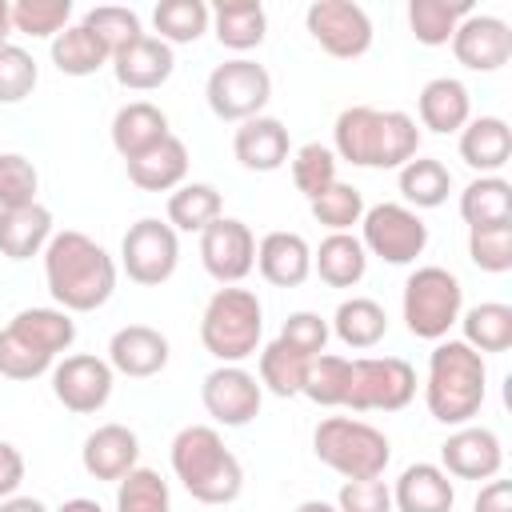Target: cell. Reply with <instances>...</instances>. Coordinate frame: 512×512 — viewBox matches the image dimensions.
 <instances>
[{"label": "cell", "mask_w": 512, "mask_h": 512, "mask_svg": "<svg viewBox=\"0 0 512 512\" xmlns=\"http://www.w3.org/2000/svg\"><path fill=\"white\" fill-rule=\"evenodd\" d=\"M44 280L56 300V308L72 312H96L116 292V260L84 232L64 228L52 232L44 248Z\"/></svg>", "instance_id": "obj_1"}, {"label": "cell", "mask_w": 512, "mask_h": 512, "mask_svg": "<svg viewBox=\"0 0 512 512\" xmlns=\"http://www.w3.org/2000/svg\"><path fill=\"white\" fill-rule=\"evenodd\" d=\"M332 152L356 168H404L420 152V128L400 108L352 104L332 124Z\"/></svg>", "instance_id": "obj_2"}, {"label": "cell", "mask_w": 512, "mask_h": 512, "mask_svg": "<svg viewBox=\"0 0 512 512\" xmlns=\"http://www.w3.org/2000/svg\"><path fill=\"white\" fill-rule=\"evenodd\" d=\"M484 388H488L484 356L464 340H436L428 356V380H424V404L432 420L448 428L472 424V416L484 404Z\"/></svg>", "instance_id": "obj_3"}, {"label": "cell", "mask_w": 512, "mask_h": 512, "mask_svg": "<svg viewBox=\"0 0 512 512\" xmlns=\"http://www.w3.org/2000/svg\"><path fill=\"white\" fill-rule=\"evenodd\" d=\"M172 472L200 504H232L244 488V468L212 424H188L172 436Z\"/></svg>", "instance_id": "obj_4"}, {"label": "cell", "mask_w": 512, "mask_h": 512, "mask_svg": "<svg viewBox=\"0 0 512 512\" xmlns=\"http://www.w3.org/2000/svg\"><path fill=\"white\" fill-rule=\"evenodd\" d=\"M76 340V320L64 308H20L0 328V376L36 380L56 368V356Z\"/></svg>", "instance_id": "obj_5"}, {"label": "cell", "mask_w": 512, "mask_h": 512, "mask_svg": "<svg viewBox=\"0 0 512 512\" xmlns=\"http://www.w3.org/2000/svg\"><path fill=\"white\" fill-rule=\"evenodd\" d=\"M264 336V304L252 288L224 284L212 292L200 316V344L208 356L220 364H244L248 356L260 352Z\"/></svg>", "instance_id": "obj_6"}, {"label": "cell", "mask_w": 512, "mask_h": 512, "mask_svg": "<svg viewBox=\"0 0 512 512\" xmlns=\"http://www.w3.org/2000/svg\"><path fill=\"white\" fill-rule=\"evenodd\" d=\"M312 452L324 468L340 472L344 480H368V476H384L388 460H392V444L380 428H372L368 420L356 416H328L316 424L312 432Z\"/></svg>", "instance_id": "obj_7"}, {"label": "cell", "mask_w": 512, "mask_h": 512, "mask_svg": "<svg viewBox=\"0 0 512 512\" xmlns=\"http://www.w3.org/2000/svg\"><path fill=\"white\" fill-rule=\"evenodd\" d=\"M400 312L416 340H444L464 312V288L448 268L424 264L404 280Z\"/></svg>", "instance_id": "obj_8"}, {"label": "cell", "mask_w": 512, "mask_h": 512, "mask_svg": "<svg viewBox=\"0 0 512 512\" xmlns=\"http://www.w3.org/2000/svg\"><path fill=\"white\" fill-rule=\"evenodd\" d=\"M416 396V368L400 356H360L348 368L344 408L352 412H400Z\"/></svg>", "instance_id": "obj_9"}, {"label": "cell", "mask_w": 512, "mask_h": 512, "mask_svg": "<svg viewBox=\"0 0 512 512\" xmlns=\"http://www.w3.org/2000/svg\"><path fill=\"white\" fill-rule=\"evenodd\" d=\"M204 96H208V108H212L216 120L244 124V120L260 116L264 104L272 100V76H268L264 64H256L248 56H236V60H224L208 72Z\"/></svg>", "instance_id": "obj_10"}, {"label": "cell", "mask_w": 512, "mask_h": 512, "mask_svg": "<svg viewBox=\"0 0 512 512\" xmlns=\"http://www.w3.org/2000/svg\"><path fill=\"white\" fill-rule=\"evenodd\" d=\"M360 244L364 252L380 256L384 264H412L428 248V224L408 204H372L360 216Z\"/></svg>", "instance_id": "obj_11"}, {"label": "cell", "mask_w": 512, "mask_h": 512, "mask_svg": "<svg viewBox=\"0 0 512 512\" xmlns=\"http://www.w3.org/2000/svg\"><path fill=\"white\" fill-rule=\"evenodd\" d=\"M120 264H124V272H128L132 284L160 288L164 280H172V272L180 264L176 228L168 220H156V216L136 220L124 232V240H120Z\"/></svg>", "instance_id": "obj_12"}, {"label": "cell", "mask_w": 512, "mask_h": 512, "mask_svg": "<svg viewBox=\"0 0 512 512\" xmlns=\"http://www.w3.org/2000/svg\"><path fill=\"white\" fill-rule=\"evenodd\" d=\"M304 24H308L312 40L336 60H356L372 48V20L352 0H316V4H308Z\"/></svg>", "instance_id": "obj_13"}, {"label": "cell", "mask_w": 512, "mask_h": 512, "mask_svg": "<svg viewBox=\"0 0 512 512\" xmlns=\"http://www.w3.org/2000/svg\"><path fill=\"white\" fill-rule=\"evenodd\" d=\"M200 400H204V412L224 424V428H244L260 416V404H264V388L260 380L240 368V364H220L204 376L200 384Z\"/></svg>", "instance_id": "obj_14"}, {"label": "cell", "mask_w": 512, "mask_h": 512, "mask_svg": "<svg viewBox=\"0 0 512 512\" xmlns=\"http://www.w3.org/2000/svg\"><path fill=\"white\" fill-rule=\"evenodd\" d=\"M200 264L204 272L224 288V284H240L252 268H256V236L244 220L236 216H220L200 232Z\"/></svg>", "instance_id": "obj_15"}, {"label": "cell", "mask_w": 512, "mask_h": 512, "mask_svg": "<svg viewBox=\"0 0 512 512\" xmlns=\"http://www.w3.org/2000/svg\"><path fill=\"white\" fill-rule=\"evenodd\" d=\"M112 364L100 360V356H88V352H76V356H64L56 368H52V396L76 412V416H88V412H100L112 396Z\"/></svg>", "instance_id": "obj_16"}, {"label": "cell", "mask_w": 512, "mask_h": 512, "mask_svg": "<svg viewBox=\"0 0 512 512\" xmlns=\"http://www.w3.org/2000/svg\"><path fill=\"white\" fill-rule=\"evenodd\" d=\"M440 464L456 480H496L504 464L500 436L480 424H460L444 444H440Z\"/></svg>", "instance_id": "obj_17"}, {"label": "cell", "mask_w": 512, "mask_h": 512, "mask_svg": "<svg viewBox=\"0 0 512 512\" xmlns=\"http://www.w3.org/2000/svg\"><path fill=\"white\" fill-rule=\"evenodd\" d=\"M448 44H452V56L464 68H472V72H496L512 56V28L500 16L472 12V16L460 20V28L452 32Z\"/></svg>", "instance_id": "obj_18"}, {"label": "cell", "mask_w": 512, "mask_h": 512, "mask_svg": "<svg viewBox=\"0 0 512 512\" xmlns=\"http://www.w3.org/2000/svg\"><path fill=\"white\" fill-rule=\"evenodd\" d=\"M108 364L120 376L148 380V376L164 372V364H168V336L148 324H124L108 340Z\"/></svg>", "instance_id": "obj_19"}, {"label": "cell", "mask_w": 512, "mask_h": 512, "mask_svg": "<svg viewBox=\"0 0 512 512\" xmlns=\"http://www.w3.org/2000/svg\"><path fill=\"white\" fill-rule=\"evenodd\" d=\"M176 68V56L164 40L140 32L136 40H128L116 56H112V72H116V84L132 88V92H152L160 88Z\"/></svg>", "instance_id": "obj_20"}, {"label": "cell", "mask_w": 512, "mask_h": 512, "mask_svg": "<svg viewBox=\"0 0 512 512\" xmlns=\"http://www.w3.org/2000/svg\"><path fill=\"white\" fill-rule=\"evenodd\" d=\"M140 460V440L128 424H100L80 448V464L92 480H124Z\"/></svg>", "instance_id": "obj_21"}, {"label": "cell", "mask_w": 512, "mask_h": 512, "mask_svg": "<svg viewBox=\"0 0 512 512\" xmlns=\"http://www.w3.org/2000/svg\"><path fill=\"white\" fill-rule=\"evenodd\" d=\"M232 152H236L240 168H248V172H276L292 156V140L276 116H252L236 128Z\"/></svg>", "instance_id": "obj_22"}, {"label": "cell", "mask_w": 512, "mask_h": 512, "mask_svg": "<svg viewBox=\"0 0 512 512\" xmlns=\"http://www.w3.org/2000/svg\"><path fill=\"white\" fill-rule=\"evenodd\" d=\"M256 268L272 288H300L312 276V248L300 232H268L256 244Z\"/></svg>", "instance_id": "obj_23"}, {"label": "cell", "mask_w": 512, "mask_h": 512, "mask_svg": "<svg viewBox=\"0 0 512 512\" xmlns=\"http://www.w3.org/2000/svg\"><path fill=\"white\" fill-rule=\"evenodd\" d=\"M456 488L440 464H408L392 488L396 512H452Z\"/></svg>", "instance_id": "obj_24"}, {"label": "cell", "mask_w": 512, "mask_h": 512, "mask_svg": "<svg viewBox=\"0 0 512 512\" xmlns=\"http://www.w3.org/2000/svg\"><path fill=\"white\" fill-rule=\"evenodd\" d=\"M416 112H420V124L428 132L452 136V132H460L472 120V96H468V88L456 76H436V80H428L420 88Z\"/></svg>", "instance_id": "obj_25"}, {"label": "cell", "mask_w": 512, "mask_h": 512, "mask_svg": "<svg viewBox=\"0 0 512 512\" xmlns=\"http://www.w3.org/2000/svg\"><path fill=\"white\" fill-rule=\"evenodd\" d=\"M512 156V128L500 116H476L460 128V160L480 172V176H496Z\"/></svg>", "instance_id": "obj_26"}, {"label": "cell", "mask_w": 512, "mask_h": 512, "mask_svg": "<svg viewBox=\"0 0 512 512\" xmlns=\"http://www.w3.org/2000/svg\"><path fill=\"white\" fill-rule=\"evenodd\" d=\"M184 176H188V144L172 132L144 156L128 160V180L140 192H176L184 184Z\"/></svg>", "instance_id": "obj_27"}, {"label": "cell", "mask_w": 512, "mask_h": 512, "mask_svg": "<svg viewBox=\"0 0 512 512\" xmlns=\"http://www.w3.org/2000/svg\"><path fill=\"white\" fill-rule=\"evenodd\" d=\"M164 136H168V116L148 100H132L112 116V148L124 156V164L156 148Z\"/></svg>", "instance_id": "obj_28"}, {"label": "cell", "mask_w": 512, "mask_h": 512, "mask_svg": "<svg viewBox=\"0 0 512 512\" xmlns=\"http://www.w3.org/2000/svg\"><path fill=\"white\" fill-rule=\"evenodd\" d=\"M312 272L328 284V288H356L368 272V252L360 244V236L352 232H328L320 240V248L312 252Z\"/></svg>", "instance_id": "obj_29"}, {"label": "cell", "mask_w": 512, "mask_h": 512, "mask_svg": "<svg viewBox=\"0 0 512 512\" xmlns=\"http://www.w3.org/2000/svg\"><path fill=\"white\" fill-rule=\"evenodd\" d=\"M52 240V212L36 200L28 208L0 212V256L8 260H32Z\"/></svg>", "instance_id": "obj_30"}, {"label": "cell", "mask_w": 512, "mask_h": 512, "mask_svg": "<svg viewBox=\"0 0 512 512\" xmlns=\"http://www.w3.org/2000/svg\"><path fill=\"white\" fill-rule=\"evenodd\" d=\"M212 32L232 52L260 48V40L268 32V12L260 0H220L212 8Z\"/></svg>", "instance_id": "obj_31"}, {"label": "cell", "mask_w": 512, "mask_h": 512, "mask_svg": "<svg viewBox=\"0 0 512 512\" xmlns=\"http://www.w3.org/2000/svg\"><path fill=\"white\" fill-rule=\"evenodd\" d=\"M460 216L468 228L512 224V184L504 176H476L460 192Z\"/></svg>", "instance_id": "obj_32"}, {"label": "cell", "mask_w": 512, "mask_h": 512, "mask_svg": "<svg viewBox=\"0 0 512 512\" xmlns=\"http://www.w3.org/2000/svg\"><path fill=\"white\" fill-rule=\"evenodd\" d=\"M332 332H336L340 344H348V348H356V352L376 348V344L388 336V312H384L376 300H368V296H352V300H344V304L336 308Z\"/></svg>", "instance_id": "obj_33"}, {"label": "cell", "mask_w": 512, "mask_h": 512, "mask_svg": "<svg viewBox=\"0 0 512 512\" xmlns=\"http://www.w3.org/2000/svg\"><path fill=\"white\" fill-rule=\"evenodd\" d=\"M456 324L464 328V344L476 348L480 356L484 352H508L512 348V308L500 304V300H484V304L460 312Z\"/></svg>", "instance_id": "obj_34"}, {"label": "cell", "mask_w": 512, "mask_h": 512, "mask_svg": "<svg viewBox=\"0 0 512 512\" xmlns=\"http://www.w3.org/2000/svg\"><path fill=\"white\" fill-rule=\"evenodd\" d=\"M452 192V172L436 160V156H412L400 168V196L404 204L416 208H440Z\"/></svg>", "instance_id": "obj_35"}, {"label": "cell", "mask_w": 512, "mask_h": 512, "mask_svg": "<svg viewBox=\"0 0 512 512\" xmlns=\"http://www.w3.org/2000/svg\"><path fill=\"white\" fill-rule=\"evenodd\" d=\"M52 64L64 76H96L104 64H112V52L84 28V24H68L56 40H52Z\"/></svg>", "instance_id": "obj_36"}, {"label": "cell", "mask_w": 512, "mask_h": 512, "mask_svg": "<svg viewBox=\"0 0 512 512\" xmlns=\"http://www.w3.org/2000/svg\"><path fill=\"white\" fill-rule=\"evenodd\" d=\"M224 216V200L212 184L204 180H192V184H180L172 196H168V224L176 232H204L212 220Z\"/></svg>", "instance_id": "obj_37"}, {"label": "cell", "mask_w": 512, "mask_h": 512, "mask_svg": "<svg viewBox=\"0 0 512 512\" xmlns=\"http://www.w3.org/2000/svg\"><path fill=\"white\" fill-rule=\"evenodd\" d=\"M464 16H472V4H468V0H412V4H408L412 36H416L420 44H428V48L448 44Z\"/></svg>", "instance_id": "obj_38"}, {"label": "cell", "mask_w": 512, "mask_h": 512, "mask_svg": "<svg viewBox=\"0 0 512 512\" xmlns=\"http://www.w3.org/2000/svg\"><path fill=\"white\" fill-rule=\"evenodd\" d=\"M152 24H156V40L172 44H192L208 32L212 24V8L204 0H160L152 8Z\"/></svg>", "instance_id": "obj_39"}, {"label": "cell", "mask_w": 512, "mask_h": 512, "mask_svg": "<svg viewBox=\"0 0 512 512\" xmlns=\"http://www.w3.org/2000/svg\"><path fill=\"white\" fill-rule=\"evenodd\" d=\"M348 368H352L348 356H336V352L312 356V360L304 364L300 396H308V400L320 404V408H344V396H348Z\"/></svg>", "instance_id": "obj_40"}, {"label": "cell", "mask_w": 512, "mask_h": 512, "mask_svg": "<svg viewBox=\"0 0 512 512\" xmlns=\"http://www.w3.org/2000/svg\"><path fill=\"white\" fill-rule=\"evenodd\" d=\"M116 512H172L168 480L156 468H132L124 480H116Z\"/></svg>", "instance_id": "obj_41"}, {"label": "cell", "mask_w": 512, "mask_h": 512, "mask_svg": "<svg viewBox=\"0 0 512 512\" xmlns=\"http://www.w3.org/2000/svg\"><path fill=\"white\" fill-rule=\"evenodd\" d=\"M72 20V0H16L12 4V32L32 40H56Z\"/></svg>", "instance_id": "obj_42"}, {"label": "cell", "mask_w": 512, "mask_h": 512, "mask_svg": "<svg viewBox=\"0 0 512 512\" xmlns=\"http://www.w3.org/2000/svg\"><path fill=\"white\" fill-rule=\"evenodd\" d=\"M288 160H292V184L308 200H316L324 188L336 184V152L328 144H316V140L312 144H300Z\"/></svg>", "instance_id": "obj_43"}, {"label": "cell", "mask_w": 512, "mask_h": 512, "mask_svg": "<svg viewBox=\"0 0 512 512\" xmlns=\"http://www.w3.org/2000/svg\"><path fill=\"white\" fill-rule=\"evenodd\" d=\"M308 204H312L316 224H324L328 232H352V224H360V216H364V192L344 180H336Z\"/></svg>", "instance_id": "obj_44"}, {"label": "cell", "mask_w": 512, "mask_h": 512, "mask_svg": "<svg viewBox=\"0 0 512 512\" xmlns=\"http://www.w3.org/2000/svg\"><path fill=\"white\" fill-rule=\"evenodd\" d=\"M304 356H296L292 348H284L280 340L260 348V388H268L272 396L288 400L300 396V380H304Z\"/></svg>", "instance_id": "obj_45"}, {"label": "cell", "mask_w": 512, "mask_h": 512, "mask_svg": "<svg viewBox=\"0 0 512 512\" xmlns=\"http://www.w3.org/2000/svg\"><path fill=\"white\" fill-rule=\"evenodd\" d=\"M36 192H40L36 164L20 152H0V212L36 204Z\"/></svg>", "instance_id": "obj_46"}, {"label": "cell", "mask_w": 512, "mask_h": 512, "mask_svg": "<svg viewBox=\"0 0 512 512\" xmlns=\"http://www.w3.org/2000/svg\"><path fill=\"white\" fill-rule=\"evenodd\" d=\"M112 56L128 44V40H136L140 36V16L132 12V8H120V4H100V8H88L84 12V20H80Z\"/></svg>", "instance_id": "obj_47"}, {"label": "cell", "mask_w": 512, "mask_h": 512, "mask_svg": "<svg viewBox=\"0 0 512 512\" xmlns=\"http://www.w3.org/2000/svg\"><path fill=\"white\" fill-rule=\"evenodd\" d=\"M468 256L480 272H508L512 268V224H492V228H468Z\"/></svg>", "instance_id": "obj_48"}, {"label": "cell", "mask_w": 512, "mask_h": 512, "mask_svg": "<svg viewBox=\"0 0 512 512\" xmlns=\"http://www.w3.org/2000/svg\"><path fill=\"white\" fill-rule=\"evenodd\" d=\"M40 72H36V60L16 48V44H0V104H20L32 96Z\"/></svg>", "instance_id": "obj_49"}, {"label": "cell", "mask_w": 512, "mask_h": 512, "mask_svg": "<svg viewBox=\"0 0 512 512\" xmlns=\"http://www.w3.org/2000/svg\"><path fill=\"white\" fill-rule=\"evenodd\" d=\"M328 320L324 316H316V312H292L288 320H284V328H280V344L284 348H292L296 356H304V360H312V356H320L324 352V344H328Z\"/></svg>", "instance_id": "obj_50"}, {"label": "cell", "mask_w": 512, "mask_h": 512, "mask_svg": "<svg viewBox=\"0 0 512 512\" xmlns=\"http://www.w3.org/2000/svg\"><path fill=\"white\" fill-rule=\"evenodd\" d=\"M340 512H392V488L380 476L368 480H344L336 492Z\"/></svg>", "instance_id": "obj_51"}, {"label": "cell", "mask_w": 512, "mask_h": 512, "mask_svg": "<svg viewBox=\"0 0 512 512\" xmlns=\"http://www.w3.org/2000/svg\"><path fill=\"white\" fill-rule=\"evenodd\" d=\"M24 484V456L16 444L0 440V500L16 496V488Z\"/></svg>", "instance_id": "obj_52"}, {"label": "cell", "mask_w": 512, "mask_h": 512, "mask_svg": "<svg viewBox=\"0 0 512 512\" xmlns=\"http://www.w3.org/2000/svg\"><path fill=\"white\" fill-rule=\"evenodd\" d=\"M472 512H512V484L508 480H488L480 488Z\"/></svg>", "instance_id": "obj_53"}, {"label": "cell", "mask_w": 512, "mask_h": 512, "mask_svg": "<svg viewBox=\"0 0 512 512\" xmlns=\"http://www.w3.org/2000/svg\"><path fill=\"white\" fill-rule=\"evenodd\" d=\"M0 512H48V504L36 496H8L0 500Z\"/></svg>", "instance_id": "obj_54"}, {"label": "cell", "mask_w": 512, "mask_h": 512, "mask_svg": "<svg viewBox=\"0 0 512 512\" xmlns=\"http://www.w3.org/2000/svg\"><path fill=\"white\" fill-rule=\"evenodd\" d=\"M56 512H104L96 500H88V496H72V500H64Z\"/></svg>", "instance_id": "obj_55"}, {"label": "cell", "mask_w": 512, "mask_h": 512, "mask_svg": "<svg viewBox=\"0 0 512 512\" xmlns=\"http://www.w3.org/2000/svg\"><path fill=\"white\" fill-rule=\"evenodd\" d=\"M8 36H12V4L0 0V44H8Z\"/></svg>", "instance_id": "obj_56"}, {"label": "cell", "mask_w": 512, "mask_h": 512, "mask_svg": "<svg viewBox=\"0 0 512 512\" xmlns=\"http://www.w3.org/2000/svg\"><path fill=\"white\" fill-rule=\"evenodd\" d=\"M296 512H340L336 504H324V500H304Z\"/></svg>", "instance_id": "obj_57"}]
</instances>
